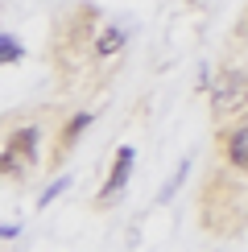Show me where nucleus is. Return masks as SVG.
I'll use <instances>...</instances> for the list:
<instances>
[{
  "label": "nucleus",
  "mask_w": 248,
  "mask_h": 252,
  "mask_svg": "<svg viewBox=\"0 0 248 252\" xmlns=\"http://www.w3.org/2000/svg\"><path fill=\"white\" fill-rule=\"evenodd\" d=\"M240 108H248V70H223L211 87V112L232 116Z\"/></svg>",
  "instance_id": "obj_1"
},
{
  "label": "nucleus",
  "mask_w": 248,
  "mask_h": 252,
  "mask_svg": "<svg viewBox=\"0 0 248 252\" xmlns=\"http://www.w3.org/2000/svg\"><path fill=\"white\" fill-rule=\"evenodd\" d=\"M37 145H41L37 128H17L8 136L4 153H0V174H25L29 165L37 161Z\"/></svg>",
  "instance_id": "obj_2"
},
{
  "label": "nucleus",
  "mask_w": 248,
  "mask_h": 252,
  "mask_svg": "<svg viewBox=\"0 0 248 252\" xmlns=\"http://www.w3.org/2000/svg\"><path fill=\"white\" fill-rule=\"evenodd\" d=\"M128 170H132V149L124 145V149L116 153V165H112V174H108V182H103V190H99V203H108L112 194H120V190H124V182H128Z\"/></svg>",
  "instance_id": "obj_3"
},
{
  "label": "nucleus",
  "mask_w": 248,
  "mask_h": 252,
  "mask_svg": "<svg viewBox=\"0 0 248 252\" xmlns=\"http://www.w3.org/2000/svg\"><path fill=\"white\" fill-rule=\"evenodd\" d=\"M227 161H232L236 170L248 174V124L232 128V136H227Z\"/></svg>",
  "instance_id": "obj_4"
},
{
  "label": "nucleus",
  "mask_w": 248,
  "mask_h": 252,
  "mask_svg": "<svg viewBox=\"0 0 248 252\" xmlns=\"http://www.w3.org/2000/svg\"><path fill=\"white\" fill-rule=\"evenodd\" d=\"M87 124H91V112H79V116H70V124L62 128V149H70V145H75V136L87 128Z\"/></svg>",
  "instance_id": "obj_5"
},
{
  "label": "nucleus",
  "mask_w": 248,
  "mask_h": 252,
  "mask_svg": "<svg viewBox=\"0 0 248 252\" xmlns=\"http://www.w3.org/2000/svg\"><path fill=\"white\" fill-rule=\"evenodd\" d=\"M21 58H25L21 41H17V37H8V33H0V66H8V62H21Z\"/></svg>",
  "instance_id": "obj_6"
},
{
  "label": "nucleus",
  "mask_w": 248,
  "mask_h": 252,
  "mask_svg": "<svg viewBox=\"0 0 248 252\" xmlns=\"http://www.w3.org/2000/svg\"><path fill=\"white\" fill-rule=\"evenodd\" d=\"M120 41H124V33H120V29H103V33H99V41H95V54H116V50H120Z\"/></svg>",
  "instance_id": "obj_7"
},
{
  "label": "nucleus",
  "mask_w": 248,
  "mask_h": 252,
  "mask_svg": "<svg viewBox=\"0 0 248 252\" xmlns=\"http://www.w3.org/2000/svg\"><path fill=\"white\" fill-rule=\"evenodd\" d=\"M66 186H70V178H58V182H50L46 190H41V198H37V207H50V198H58L62 190H66Z\"/></svg>",
  "instance_id": "obj_8"
},
{
  "label": "nucleus",
  "mask_w": 248,
  "mask_h": 252,
  "mask_svg": "<svg viewBox=\"0 0 248 252\" xmlns=\"http://www.w3.org/2000/svg\"><path fill=\"white\" fill-rule=\"evenodd\" d=\"M17 232H21L17 223H0V236H17Z\"/></svg>",
  "instance_id": "obj_9"
},
{
  "label": "nucleus",
  "mask_w": 248,
  "mask_h": 252,
  "mask_svg": "<svg viewBox=\"0 0 248 252\" xmlns=\"http://www.w3.org/2000/svg\"><path fill=\"white\" fill-rule=\"evenodd\" d=\"M244 124H248V120H244Z\"/></svg>",
  "instance_id": "obj_10"
}]
</instances>
